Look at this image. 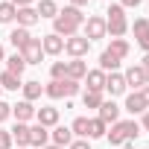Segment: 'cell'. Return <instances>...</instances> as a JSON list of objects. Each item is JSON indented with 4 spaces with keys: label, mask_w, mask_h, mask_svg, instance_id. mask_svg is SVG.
<instances>
[{
    "label": "cell",
    "mask_w": 149,
    "mask_h": 149,
    "mask_svg": "<svg viewBox=\"0 0 149 149\" xmlns=\"http://www.w3.org/2000/svg\"><path fill=\"white\" fill-rule=\"evenodd\" d=\"M0 61H3V47H0Z\"/></svg>",
    "instance_id": "obj_46"
},
{
    "label": "cell",
    "mask_w": 149,
    "mask_h": 149,
    "mask_svg": "<svg viewBox=\"0 0 149 149\" xmlns=\"http://www.w3.org/2000/svg\"><path fill=\"white\" fill-rule=\"evenodd\" d=\"M105 132H108V126L100 117H91L88 120V137H105Z\"/></svg>",
    "instance_id": "obj_27"
},
{
    "label": "cell",
    "mask_w": 149,
    "mask_h": 149,
    "mask_svg": "<svg viewBox=\"0 0 149 149\" xmlns=\"http://www.w3.org/2000/svg\"><path fill=\"white\" fill-rule=\"evenodd\" d=\"M70 6H76V9H82V6H88V0H70Z\"/></svg>",
    "instance_id": "obj_41"
},
{
    "label": "cell",
    "mask_w": 149,
    "mask_h": 149,
    "mask_svg": "<svg viewBox=\"0 0 149 149\" xmlns=\"http://www.w3.org/2000/svg\"><path fill=\"white\" fill-rule=\"evenodd\" d=\"M15 15H18V9L9 3V0H6V3H0V24H12Z\"/></svg>",
    "instance_id": "obj_29"
},
{
    "label": "cell",
    "mask_w": 149,
    "mask_h": 149,
    "mask_svg": "<svg viewBox=\"0 0 149 149\" xmlns=\"http://www.w3.org/2000/svg\"><path fill=\"white\" fill-rule=\"evenodd\" d=\"M47 140H50V132L44 129V126H29V146H47Z\"/></svg>",
    "instance_id": "obj_18"
},
{
    "label": "cell",
    "mask_w": 149,
    "mask_h": 149,
    "mask_svg": "<svg viewBox=\"0 0 149 149\" xmlns=\"http://www.w3.org/2000/svg\"><path fill=\"white\" fill-rule=\"evenodd\" d=\"M21 88H24V100H26V102H32V100H38V97L44 94V85H41L38 79H29V82H24Z\"/></svg>",
    "instance_id": "obj_19"
},
{
    "label": "cell",
    "mask_w": 149,
    "mask_h": 149,
    "mask_svg": "<svg viewBox=\"0 0 149 149\" xmlns=\"http://www.w3.org/2000/svg\"><path fill=\"white\" fill-rule=\"evenodd\" d=\"M70 132L79 134V137H88V117H76V120H73V126H70Z\"/></svg>",
    "instance_id": "obj_32"
},
{
    "label": "cell",
    "mask_w": 149,
    "mask_h": 149,
    "mask_svg": "<svg viewBox=\"0 0 149 149\" xmlns=\"http://www.w3.org/2000/svg\"><path fill=\"white\" fill-rule=\"evenodd\" d=\"M137 44H140V47H143V50L149 53V35H143V38H137Z\"/></svg>",
    "instance_id": "obj_40"
},
{
    "label": "cell",
    "mask_w": 149,
    "mask_h": 149,
    "mask_svg": "<svg viewBox=\"0 0 149 149\" xmlns=\"http://www.w3.org/2000/svg\"><path fill=\"white\" fill-rule=\"evenodd\" d=\"M140 67H143V76H146V85H149V53L143 56V61H140Z\"/></svg>",
    "instance_id": "obj_37"
},
{
    "label": "cell",
    "mask_w": 149,
    "mask_h": 149,
    "mask_svg": "<svg viewBox=\"0 0 149 149\" xmlns=\"http://www.w3.org/2000/svg\"><path fill=\"white\" fill-rule=\"evenodd\" d=\"M6 70H9V73H15V76H21V73L26 70V61H24V56H21V53L9 56V58H6Z\"/></svg>",
    "instance_id": "obj_24"
},
{
    "label": "cell",
    "mask_w": 149,
    "mask_h": 149,
    "mask_svg": "<svg viewBox=\"0 0 149 149\" xmlns=\"http://www.w3.org/2000/svg\"><path fill=\"white\" fill-rule=\"evenodd\" d=\"M117 67H120V58H117V56H111L108 50H102V56H100V70H102V73H108V70H111V73H117Z\"/></svg>",
    "instance_id": "obj_23"
},
{
    "label": "cell",
    "mask_w": 149,
    "mask_h": 149,
    "mask_svg": "<svg viewBox=\"0 0 149 149\" xmlns=\"http://www.w3.org/2000/svg\"><path fill=\"white\" fill-rule=\"evenodd\" d=\"M50 137H53V143H56V146H64V149L73 143V132H70L67 126H56V129L50 132Z\"/></svg>",
    "instance_id": "obj_17"
},
{
    "label": "cell",
    "mask_w": 149,
    "mask_h": 149,
    "mask_svg": "<svg viewBox=\"0 0 149 149\" xmlns=\"http://www.w3.org/2000/svg\"><path fill=\"white\" fill-rule=\"evenodd\" d=\"M50 76H53V82H58V79H67V61H53V67H50Z\"/></svg>",
    "instance_id": "obj_31"
},
{
    "label": "cell",
    "mask_w": 149,
    "mask_h": 149,
    "mask_svg": "<svg viewBox=\"0 0 149 149\" xmlns=\"http://www.w3.org/2000/svg\"><path fill=\"white\" fill-rule=\"evenodd\" d=\"M12 132H0V149H12Z\"/></svg>",
    "instance_id": "obj_34"
},
{
    "label": "cell",
    "mask_w": 149,
    "mask_h": 149,
    "mask_svg": "<svg viewBox=\"0 0 149 149\" xmlns=\"http://www.w3.org/2000/svg\"><path fill=\"white\" fill-rule=\"evenodd\" d=\"M123 149H134V146H132V143H126V146H123Z\"/></svg>",
    "instance_id": "obj_45"
},
{
    "label": "cell",
    "mask_w": 149,
    "mask_h": 149,
    "mask_svg": "<svg viewBox=\"0 0 149 149\" xmlns=\"http://www.w3.org/2000/svg\"><path fill=\"white\" fill-rule=\"evenodd\" d=\"M123 79H126V88L132 85V88H143L146 85V76H143V67L140 64H132L126 73H123Z\"/></svg>",
    "instance_id": "obj_11"
},
{
    "label": "cell",
    "mask_w": 149,
    "mask_h": 149,
    "mask_svg": "<svg viewBox=\"0 0 149 149\" xmlns=\"http://www.w3.org/2000/svg\"><path fill=\"white\" fill-rule=\"evenodd\" d=\"M67 149H91V143H88V140H73Z\"/></svg>",
    "instance_id": "obj_36"
},
{
    "label": "cell",
    "mask_w": 149,
    "mask_h": 149,
    "mask_svg": "<svg viewBox=\"0 0 149 149\" xmlns=\"http://www.w3.org/2000/svg\"><path fill=\"white\" fill-rule=\"evenodd\" d=\"M35 111H38V108H32V102H26V100H21L18 105H12V114H15V120H18V123L32 120V117H35Z\"/></svg>",
    "instance_id": "obj_14"
},
{
    "label": "cell",
    "mask_w": 149,
    "mask_h": 149,
    "mask_svg": "<svg viewBox=\"0 0 149 149\" xmlns=\"http://www.w3.org/2000/svg\"><path fill=\"white\" fill-rule=\"evenodd\" d=\"M35 12H38V18H56L58 15V6H56V0H41Z\"/></svg>",
    "instance_id": "obj_28"
},
{
    "label": "cell",
    "mask_w": 149,
    "mask_h": 149,
    "mask_svg": "<svg viewBox=\"0 0 149 149\" xmlns=\"http://www.w3.org/2000/svg\"><path fill=\"white\" fill-rule=\"evenodd\" d=\"M44 149H64V146H56V143H50V146H44Z\"/></svg>",
    "instance_id": "obj_44"
},
{
    "label": "cell",
    "mask_w": 149,
    "mask_h": 149,
    "mask_svg": "<svg viewBox=\"0 0 149 149\" xmlns=\"http://www.w3.org/2000/svg\"><path fill=\"white\" fill-rule=\"evenodd\" d=\"M140 97H143V102H146V108H149V85L140 88Z\"/></svg>",
    "instance_id": "obj_39"
},
{
    "label": "cell",
    "mask_w": 149,
    "mask_h": 149,
    "mask_svg": "<svg viewBox=\"0 0 149 149\" xmlns=\"http://www.w3.org/2000/svg\"><path fill=\"white\" fill-rule=\"evenodd\" d=\"M29 38H32V35H29V29H24V26H18V29H12V32H9V41L18 47V53L26 47V41H29Z\"/></svg>",
    "instance_id": "obj_22"
},
{
    "label": "cell",
    "mask_w": 149,
    "mask_h": 149,
    "mask_svg": "<svg viewBox=\"0 0 149 149\" xmlns=\"http://www.w3.org/2000/svg\"><path fill=\"white\" fill-rule=\"evenodd\" d=\"M35 120H38V126H44V129H50V126H58V108H53V105H44V108H38V111H35Z\"/></svg>",
    "instance_id": "obj_9"
},
{
    "label": "cell",
    "mask_w": 149,
    "mask_h": 149,
    "mask_svg": "<svg viewBox=\"0 0 149 149\" xmlns=\"http://www.w3.org/2000/svg\"><path fill=\"white\" fill-rule=\"evenodd\" d=\"M126 111H132V114H143V111H146V102H143L140 91H134V94L126 97Z\"/></svg>",
    "instance_id": "obj_20"
},
{
    "label": "cell",
    "mask_w": 149,
    "mask_h": 149,
    "mask_svg": "<svg viewBox=\"0 0 149 149\" xmlns=\"http://www.w3.org/2000/svg\"><path fill=\"white\" fill-rule=\"evenodd\" d=\"M12 117V105H6L3 100H0V123H3V120H9Z\"/></svg>",
    "instance_id": "obj_35"
},
{
    "label": "cell",
    "mask_w": 149,
    "mask_h": 149,
    "mask_svg": "<svg viewBox=\"0 0 149 149\" xmlns=\"http://www.w3.org/2000/svg\"><path fill=\"white\" fill-rule=\"evenodd\" d=\"M0 91H3V88H0Z\"/></svg>",
    "instance_id": "obj_47"
},
{
    "label": "cell",
    "mask_w": 149,
    "mask_h": 149,
    "mask_svg": "<svg viewBox=\"0 0 149 149\" xmlns=\"http://www.w3.org/2000/svg\"><path fill=\"white\" fill-rule=\"evenodd\" d=\"M79 91V82H73V79H58V82H50L44 88V94L50 100H61V97H73Z\"/></svg>",
    "instance_id": "obj_4"
},
{
    "label": "cell",
    "mask_w": 149,
    "mask_h": 149,
    "mask_svg": "<svg viewBox=\"0 0 149 149\" xmlns=\"http://www.w3.org/2000/svg\"><path fill=\"white\" fill-rule=\"evenodd\" d=\"M21 56H24L26 64H41V56H44V50H41V38H29L26 47L21 50Z\"/></svg>",
    "instance_id": "obj_7"
},
{
    "label": "cell",
    "mask_w": 149,
    "mask_h": 149,
    "mask_svg": "<svg viewBox=\"0 0 149 149\" xmlns=\"http://www.w3.org/2000/svg\"><path fill=\"white\" fill-rule=\"evenodd\" d=\"M108 53H111V56H117V58H126V56H129V41H126V38H111Z\"/></svg>",
    "instance_id": "obj_26"
},
{
    "label": "cell",
    "mask_w": 149,
    "mask_h": 149,
    "mask_svg": "<svg viewBox=\"0 0 149 149\" xmlns=\"http://www.w3.org/2000/svg\"><path fill=\"white\" fill-rule=\"evenodd\" d=\"M0 88H6V91H18V88H21V76H15V73L3 70V73H0Z\"/></svg>",
    "instance_id": "obj_25"
},
{
    "label": "cell",
    "mask_w": 149,
    "mask_h": 149,
    "mask_svg": "<svg viewBox=\"0 0 149 149\" xmlns=\"http://www.w3.org/2000/svg\"><path fill=\"white\" fill-rule=\"evenodd\" d=\"M85 24V15H82V9H76V6H64L56 18H53V32L56 35H64V38H70V35H76V29Z\"/></svg>",
    "instance_id": "obj_1"
},
{
    "label": "cell",
    "mask_w": 149,
    "mask_h": 149,
    "mask_svg": "<svg viewBox=\"0 0 149 149\" xmlns=\"http://www.w3.org/2000/svg\"><path fill=\"white\" fill-rule=\"evenodd\" d=\"M88 50H91V41L85 38V35H70V38H64V53L70 56V58H82V56H88Z\"/></svg>",
    "instance_id": "obj_5"
},
{
    "label": "cell",
    "mask_w": 149,
    "mask_h": 149,
    "mask_svg": "<svg viewBox=\"0 0 149 149\" xmlns=\"http://www.w3.org/2000/svg\"><path fill=\"white\" fill-rule=\"evenodd\" d=\"M143 129L149 132V111H143Z\"/></svg>",
    "instance_id": "obj_43"
},
{
    "label": "cell",
    "mask_w": 149,
    "mask_h": 149,
    "mask_svg": "<svg viewBox=\"0 0 149 149\" xmlns=\"http://www.w3.org/2000/svg\"><path fill=\"white\" fill-rule=\"evenodd\" d=\"M15 9H24V6H32V0H9Z\"/></svg>",
    "instance_id": "obj_38"
},
{
    "label": "cell",
    "mask_w": 149,
    "mask_h": 149,
    "mask_svg": "<svg viewBox=\"0 0 149 149\" xmlns=\"http://www.w3.org/2000/svg\"><path fill=\"white\" fill-rule=\"evenodd\" d=\"M82 102H85V108H100V105H102V94H100V91H85Z\"/></svg>",
    "instance_id": "obj_30"
},
{
    "label": "cell",
    "mask_w": 149,
    "mask_h": 149,
    "mask_svg": "<svg viewBox=\"0 0 149 149\" xmlns=\"http://www.w3.org/2000/svg\"><path fill=\"white\" fill-rule=\"evenodd\" d=\"M137 3H140V0H120V6H123V9H126V6H137Z\"/></svg>",
    "instance_id": "obj_42"
},
{
    "label": "cell",
    "mask_w": 149,
    "mask_h": 149,
    "mask_svg": "<svg viewBox=\"0 0 149 149\" xmlns=\"http://www.w3.org/2000/svg\"><path fill=\"white\" fill-rule=\"evenodd\" d=\"M41 50H44L47 56H58V53L64 50V38H61V35H56V32H50V35H44V38H41Z\"/></svg>",
    "instance_id": "obj_8"
},
{
    "label": "cell",
    "mask_w": 149,
    "mask_h": 149,
    "mask_svg": "<svg viewBox=\"0 0 149 149\" xmlns=\"http://www.w3.org/2000/svg\"><path fill=\"white\" fill-rule=\"evenodd\" d=\"M105 137L111 140V146L132 143L137 137V123L134 120H117V123H111V132H105Z\"/></svg>",
    "instance_id": "obj_2"
},
{
    "label": "cell",
    "mask_w": 149,
    "mask_h": 149,
    "mask_svg": "<svg viewBox=\"0 0 149 149\" xmlns=\"http://www.w3.org/2000/svg\"><path fill=\"white\" fill-rule=\"evenodd\" d=\"M15 21H18V26H24V29H29L32 24H38L41 18H38V12L32 9V6H24V9H18V15H15Z\"/></svg>",
    "instance_id": "obj_13"
},
{
    "label": "cell",
    "mask_w": 149,
    "mask_h": 149,
    "mask_svg": "<svg viewBox=\"0 0 149 149\" xmlns=\"http://www.w3.org/2000/svg\"><path fill=\"white\" fill-rule=\"evenodd\" d=\"M108 32H105V18H100V15H91V18H85V38L88 41H97V38H105Z\"/></svg>",
    "instance_id": "obj_6"
},
{
    "label": "cell",
    "mask_w": 149,
    "mask_h": 149,
    "mask_svg": "<svg viewBox=\"0 0 149 149\" xmlns=\"http://www.w3.org/2000/svg\"><path fill=\"white\" fill-rule=\"evenodd\" d=\"M105 15H108V18H105V32H108L111 38H120V35H126V29H129L126 9H123L120 3H111Z\"/></svg>",
    "instance_id": "obj_3"
},
{
    "label": "cell",
    "mask_w": 149,
    "mask_h": 149,
    "mask_svg": "<svg viewBox=\"0 0 149 149\" xmlns=\"http://www.w3.org/2000/svg\"><path fill=\"white\" fill-rule=\"evenodd\" d=\"M105 91H108L111 97L126 94V79H123V73H108V76H105Z\"/></svg>",
    "instance_id": "obj_12"
},
{
    "label": "cell",
    "mask_w": 149,
    "mask_h": 149,
    "mask_svg": "<svg viewBox=\"0 0 149 149\" xmlns=\"http://www.w3.org/2000/svg\"><path fill=\"white\" fill-rule=\"evenodd\" d=\"M97 117H100L105 126H108V123H117V117H120V105H117L114 100H108V102L102 100V105H100V114H97Z\"/></svg>",
    "instance_id": "obj_10"
},
{
    "label": "cell",
    "mask_w": 149,
    "mask_h": 149,
    "mask_svg": "<svg viewBox=\"0 0 149 149\" xmlns=\"http://www.w3.org/2000/svg\"><path fill=\"white\" fill-rule=\"evenodd\" d=\"M132 29H134V38H143V35H149V21L146 18H137Z\"/></svg>",
    "instance_id": "obj_33"
},
{
    "label": "cell",
    "mask_w": 149,
    "mask_h": 149,
    "mask_svg": "<svg viewBox=\"0 0 149 149\" xmlns=\"http://www.w3.org/2000/svg\"><path fill=\"white\" fill-rule=\"evenodd\" d=\"M12 140H15L21 149H26V146H29V126H26V123H18V126L12 129Z\"/></svg>",
    "instance_id": "obj_21"
},
{
    "label": "cell",
    "mask_w": 149,
    "mask_h": 149,
    "mask_svg": "<svg viewBox=\"0 0 149 149\" xmlns=\"http://www.w3.org/2000/svg\"><path fill=\"white\" fill-rule=\"evenodd\" d=\"M85 73H88V64H85L82 58H70V61H67V79L79 82V79H85Z\"/></svg>",
    "instance_id": "obj_16"
},
{
    "label": "cell",
    "mask_w": 149,
    "mask_h": 149,
    "mask_svg": "<svg viewBox=\"0 0 149 149\" xmlns=\"http://www.w3.org/2000/svg\"><path fill=\"white\" fill-rule=\"evenodd\" d=\"M105 76H108V73H102L100 67H97V70H88V73H85L88 91H100V94H102V91H105Z\"/></svg>",
    "instance_id": "obj_15"
}]
</instances>
